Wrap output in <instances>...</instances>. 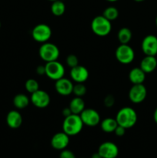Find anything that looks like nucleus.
<instances>
[{"label": "nucleus", "instance_id": "obj_8", "mask_svg": "<svg viewBox=\"0 0 157 158\" xmlns=\"http://www.w3.org/2000/svg\"><path fill=\"white\" fill-rule=\"evenodd\" d=\"M79 116L83 124L88 127H95L101 122L99 114L92 108H85Z\"/></svg>", "mask_w": 157, "mask_h": 158}, {"label": "nucleus", "instance_id": "obj_22", "mask_svg": "<svg viewBox=\"0 0 157 158\" xmlns=\"http://www.w3.org/2000/svg\"><path fill=\"white\" fill-rule=\"evenodd\" d=\"M117 36L120 44H129L132 40V33L129 28L123 27L119 30Z\"/></svg>", "mask_w": 157, "mask_h": 158}, {"label": "nucleus", "instance_id": "obj_38", "mask_svg": "<svg viewBox=\"0 0 157 158\" xmlns=\"http://www.w3.org/2000/svg\"><path fill=\"white\" fill-rule=\"evenodd\" d=\"M49 1H51V2H54V1H56V0H49Z\"/></svg>", "mask_w": 157, "mask_h": 158}, {"label": "nucleus", "instance_id": "obj_19", "mask_svg": "<svg viewBox=\"0 0 157 158\" xmlns=\"http://www.w3.org/2000/svg\"><path fill=\"white\" fill-rule=\"evenodd\" d=\"M69 107L70 108L72 114L79 115L85 109V101L82 97H76L71 100Z\"/></svg>", "mask_w": 157, "mask_h": 158}, {"label": "nucleus", "instance_id": "obj_11", "mask_svg": "<svg viewBox=\"0 0 157 158\" xmlns=\"http://www.w3.org/2000/svg\"><path fill=\"white\" fill-rule=\"evenodd\" d=\"M142 50L146 56L157 55V37L154 35H148L142 42Z\"/></svg>", "mask_w": 157, "mask_h": 158}, {"label": "nucleus", "instance_id": "obj_9", "mask_svg": "<svg viewBox=\"0 0 157 158\" xmlns=\"http://www.w3.org/2000/svg\"><path fill=\"white\" fill-rule=\"evenodd\" d=\"M30 102L37 108L47 107L50 103V97L49 94L42 89H38L31 94Z\"/></svg>", "mask_w": 157, "mask_h": 158}, {"label": "nucleus", "instance_id": "obj_18", "mask_svg": "<svg viewBox=\"0 0 157 158\" xmlns=\"http://www.w3.org/2000/svg\"><path fill=\"white\" fill-rule=\"evenodd\" d=\"M146 74L140 67H135L129 72V79L132 84H141L145 81Z\"/></svg>", "mask_w": 157, "mask_h": 158}, {"label": "nucleus", "instance_id": "obj_39", "mask_svg": "<svg viewBox=\"0 0 157 158\" xmlns=\"http://www.w3.org/2000/svg\"><path fill=\"white\" fill-rule=\"evenodd\" d=\"M0 28H1V23H0Z\"/></svg>", "mask_w": 157, "mask_h": 158}, {"label": "nucleus", "instance_id": "obj_1", "mask_svg": "<svg viewBox=\"0 0 157 158\" xmlns=\"http://www.w3.org/2000/svg\"><path fill=\"white\" fill-rule=\"evenodd\" d=\"M137 114L135 110L129 106L121 108L115 116L118 125L123 127L126 129L132 128L137 122Z\"/></svg>", "mask_w": 157, "mask_h": 158}, {"label": "nucleus", "instance_id": "obj_6", "mask_svg": "<svg viewBox=\"0 0 157 158\" xmlns=\"http://www.w3.org/2000/svg\"><path fill=\"white\" fill-rule=\"evenodd\" d=\"M45 66H46V75L51 80L56 81L64 77L65 67L58 60L46 63Z\"/></svg>", "mask_w": 157, "mask_h": 158}, {"label": "nucleus", "instance_id": "obj_28", "mask_svg": "<svg viewBox=\"0 0 157 158\" xmlns=\"http://www.w3.org/2000/svg\"><path fill=\"white\" fill-rule=\"evenodd\" d=\"M59 158H75V156L72 151L67 149H64L61 151V153L59 154Z\"/></svg>", "mask_w": 157, "mask_h": 158}, {"label": "nucleus", "instance_id": "obj_31", "mask_svg": "<svg viewBox=\"0 0 157 158\" xmlns=\"http://www.w3.org/2000/svg\"><path fill=\"white\" fill-rule=\"evenodd\" d=\"M35 70L38 75H46V66H42V65L38 66Z\"/></svg>", "mask_w": 157, "mask_h": 158}, {"label": "nucleus", "instance_id": "obj_3", "mask_svg": "<svg viewBox=\"0 0 157 158\" xmlns=\"http://www.w3.org/2000/svg\"><path fill=\"white\" fill-rule=\"evenodd\" d=\"M91 29L94 34L98 36H106L112 30L111 21L103 15H97L91 23Z\"/></svg>", "mask_w": 157, "mask_h": 158}, {"label": "nucleus", "instance_id": "obj_14", "mask_svg": "<svg viewBox=\"0 0 157 158\" xmlns=\"http://www.w3.org/2000/svg\"><path fill=\"white\" fill-rule=\"evenodd\" d=\"M74 84L69 79L62 78L55 81V88L56 92L62 96H69L72 94Z\"/></svg>", "mask_w": 157, "mask_h": 158}, {"label": "nucleus", "instance_id": "obj_16", "mask_svg": "<svg viewBox=\"0 0 157 158\" xmlns=\"http://www.w3.org/2000/svg\"><path fill=\"white\" fill-rule=\"evenodd\" d=\"M6 123L12 129H18L22 123V117L17 110H11L6 116Z\"/></svg>", "mask_w": 157, "mask_h": 158}, {"label": "nucleus", "instance_id": "obj_37", "mask_svg": "<svg viewBox=\"0 0 157 158\" xmlns=\"http://www.w3.org/2000/svg\"><path fill=\"white\" fill-rule=\"evenodd\" d=\"M155 25H156V26H157V16H156V18H155Z\"/></svg>", "mask_w": 157, "mask_h": 158}, {"label": "nucleus", "instance_id": "obj_2", "mask_svg": "<svg viewBox=\"0 0 157 158\" xmlns=\"http://www.w3.org/2000/svg\"><path fill=\"white\" fill-rule=\"evenodd\" d=\"M83 124L82 119L78 114H71L69 117H65L62 123L63 132L67 135L75 136L79 134L83 130Z\"/></svg>", "mask_w": 157, "mask_h": 158}, {"label": "nucleus", "instance_id": "obj_36", "mask_svg": "<svg viewBox=\"0 0 157 158\" xmlns=\"http://www.w3.org/2000/svg\"><path fill=\"white\" fill-rule=\"evenodd\" d=\"M134 1L137 2H143V1H145V0H134Z\"/></svg>", "mask_w": 157, "mask_h": 158}, {"label": "nucleus", "instance_id": "obj_20", "mask_svg": "<svg viewBox=\"0 0 157 158\" xmlns=\"http://www.w3.org/2000/svg\"><path fill=\"white\" fill-rule=\"evenodd\" d=\"M100 126H101V129L103 130L104 132L106 133H112L115 131V128L118 126V123H117L115 118H111V117H108V118L104 119L100 122Z\"/></svg>", "mask_w": 157, "mask_h": 158}, {"label": "nucleus", "instance_id": "obj_23", "mask_svg": "<svg viewBox=\"0 0 157 158\" xmlns=\"http://www.w3.org/2000/svg\"><path fill=\"white\" fill-rule=\"evenodd\" d=\"M66 5L62 0H56L52 2L51 6V12L55 16H61L65 13Z\"/></svg>", "mask_w": 157, "mask_h": 158}, {"label": "nucleus", "instance_id": "obj_17", "mask_svg": "<svg viewBox=\"0 0 157 158\" xmlns=\"http://www.w3.org/2000/svg\"><path fill=\"white\" fill-rule=\"evenodd\" d=\"M140 68L146 73H152L157 67V60L154 56H146L140 63Z\"/></svg>", "mask_w": 157, "mask_h": 158}, {"label": "nucleus", "instance_id": "obj_12", "mask_svg": "<svg viewBox=\"0 0 157 158\" xmlns=\"http://www.w3.org/2000/svg\"><path fill=\"white\" fill-rule=\"evenodd\" d=\"M98 153L103 158H116L119 154V148L115 143L106 141L99 147Z\"/></svg>", "mask_w": 157, "mask_h": 158}, {"label": "nucleus", "instance_id": "obj_26", "mask_svg": "<svg viewBox=\"0 0 157 158\" xmlns=\"http://www.w3.org/2000/svg\"><path fill=\"white\" fill-rule=\"evenodd\" d=\"M86 87L83 83H76V84H75L73 86V90L72 93L75 94L76 97H82L86 94Z\"/></svg>", "mask_w": 157, "mask_h": 158}, {"label": "nucleus", "instance_id": "obj_13", "mask_svg": "<svg viewBox=\"0 0 157 158\" xmlns=\"http://www.w3.org/2000/svg\"><path fill=\"white\" fill-rule=\"evenodd\" d=\"M69 143V136L65 132H58L54 134L51 139V146L58 151L66 149Z\"/></svg>", "mask_w": 157, "mask_h": 158}, {"label": "nucleus", "instance_id": "obj_24", "mask_svg": "<svg viewBox=\"0 0 157 158\" xmlns=\"http://www.w3.org/2000/svg\"><path fill=\"white\" fill-rule=\"evenodd\" d=\"M103 15L106 17L107 19L109 21H113V20L116 19L119 16V11L114 6H109L107 7L104 11H103Z\"/></svg>", "mask_w": 157, "mask_h": 158}, {"label": "nucleus", "instance_id": "obj_35", "mask_svg": "<svg viewBox=\"0 0 157 158\" xmlns=\"http://www.w3.org/2000/svg\"><path fill=\"white\" fill-rule=\"evenodd\" d=\"M106 1L110 2H116V1H118V0H106Z\"/></svg>", "mask_w": 157, "mask_h": 158}, {"label": "nucleus", "instance_id": "obj_10", "mask_svg": "<svg viewBox=\"0 0 157 158\" xmlns=\"http://www.w3.org/2000/svg\"><path fill=\"white\" fill-rule=\"evenodd\" d=\"M147 96V89L146 86L141 84H133L129 92V98L134 103H140L145 100Z\"/></svg>", "mask_w": 157, "mask_h": 158}, {"label": "nucleus", "instance_id": "obj_32", "mask_svg": "<svg viewBox=\"0 0 157 158\" xmlns=\"http://www.w3.org/2000/svg\"><path fill=\"white\" fill-rule=\"evenodd\" d=\"M71 114H72V113L69 107H66L62 110V115L64 116V117H69V116H70Z\"/></svg>", "mask_w": 157, "mask_h": 158}, {"label": "nucleus", "instance_id": "obj_7", "mask_svg": "<svg viewBox=\"0 0 157 158\" xmlns=\"http://www.w3.org/2000/svg\"><path fill=\"white\" fill-rule=\"evenodd\" d=\"M32 36L33 40L38 43H46L52 36V29L48 25L40 23L33 28L32 31Z\"/></svg>", "mask_w": 157, "mask_h": 158}, {"label": "nucleus", "instance_id": "obj_30", "mask_svg": "<svg viewBox=\"0 0 157 158\" xmlns=\"http://www.w3.org/2000/svg\"><path fill=\"white\" fill-rule=\"evenodd\" d=\"M126 128H124L123 127L118 125L117 127L115 128L114 133H115V135L118 136V137H123V136L126 134Z\"/></svg>", "mask_w": 157, "mask_h": 158}, {"label": "nucleus", "instance_id": "obj_15", "mask_svg": "<svg viewBox=\"0 0 157 158\" xmlns=\"http://www.w3.org/2000/svg\"><path fill=\"white\" fill-rule=\"evenodd\" d=\"M89 71L85 66L78 65L71 68L70 77L75 83H85L89 78Z\"/></svg>", "mask_w": 157, "mask_h": 158}, {"label": "nucleus", "instance_id": "obj_34", "mask_svg": "<svg viewBox=\"0 0 157 158\" xmlns=\"http://www.w3.org/2000/svg\"><path fill=\"white\" fill-rule=\"evenodd\" d=\"M153 119H154V121H155V123L157 124V107H156V109L155 110V111H154Z\"/></svg>", "mask_w": 157, "mask_h": 158}, {"label": "nucleus", "instance_id": "obj_21", "mask_svg": "<svg viewBox=\"0 0 157 158\" xmlns=\"http://www.w3.org/2000/svg\"><path fill=\"white\" fill-rule=\"evenodd\" d=\"M30 99L27 95L23 94H17L13 99V104L17 109H24L29 104Z\"/></svg>", "mask_w": 157, "mask_h": 158}, {"label": "nucleus", "instance_id": "obj_5", "mask_svg": "<svg viewBox=\"0 0 157 158\" xmlns=\"http://www.w3.org/2000/svg\"><path fill=\"white\" fill-rule=\"evenodd\" d=\"M115 55L122 64H129L135 59V52L129 44H120L115 49Z\"/></svg>", "mask_w": 157, "mask_h": 158}, {"label": "nucleus", "instance_id": "obj_29", "mask_svg": "<svg viewBox=\"0 0 157 158\" xmlns=\"http://www.w3.org/2000/svg\"><path fill=\"white\" fill-rule=\"evenodd\" d=\"M114 103H115V98L112 95L106 96V98L104 99V104L107 107H111L113 106Z\"/></svg>", "mask_w": 157, "mask_h": 158}, {"label": "nucleus", "instance_id": "obj_27", "mask_svg": "<svg viewBox=\"0 0 157 158\" xmlns=\"http://www.w3.org/2000/svg\"><path fill=\"white\" fill-rule=\"evenodd\" d=\"M66 64L69 67L73 68L78 65V59L74 54H70L66 57Z\"/></svg>", "mask_w": 157, "mask_h": 158}, {"label": "nucleus", "instance_id": "obj_25", "mask_svg": "<svg viewBox=\"0 0 157 158\" xmlns=\"http://www.w3.org/2000/svg\"><path fill=\"white\" fill-rule=\"evenodd\" d=\"M25 87L27 92L30 93L31 94H33L34 92L39 89V86H38V83L34 79H29L26 80V84H25Z\"/></svg>", "mask_w": 157, "mask_h": 158}, {"label": "nucleus", "instance_id": "obj_33", "mask_svg": "<svg viewBox=\"0 0 157 158\" xmlns=\"http://www.w3.org/2000/svg\"><path fill=\"white\" fill-rule=\"evenodd\" d=\"M91 158H103V157H101V155H100L98 152H96V153H94V154L91 156Z\"/></svg>", "mask_w": 157, "mask_h": 158}, {"label": "nucleus", "instance_id": "obj_4", "mask_svg": "<svg viewBox=\"0 0 157 158\" xmlns=\"http://www.w3.org/2000/svg\"><path fill=\"white\" fill-rule=\"evenodd\" d=\"M59 54L60 52L58 46L49 42L42 43L38 49V55L40 58L46 63L57 60Z\"/></svg>", "mask_w": 157, "mask_h": 158}]
</instances>
